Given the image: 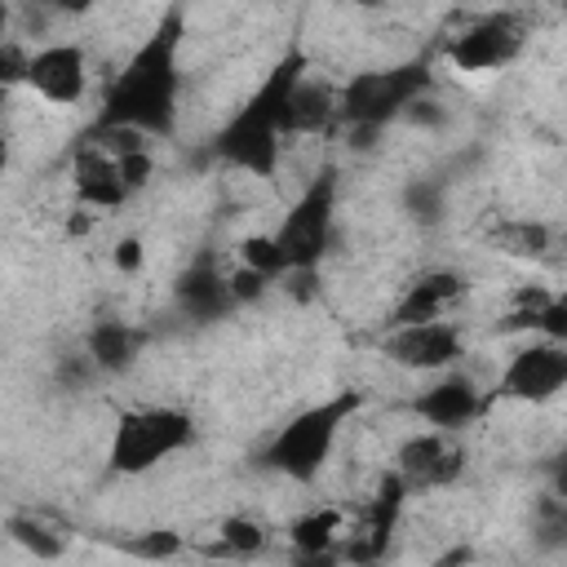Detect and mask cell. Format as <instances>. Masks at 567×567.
<instances>
[{"label":"cell","mask_w":567,"mask_h":567,"mask_svg":"<svg viewBox=\"0 0 567 567\" xmlns=\"http://www.w3.org/2000/svg\"><path fill=\"white\" fill-rule=\"evenodd\" d=\"M195 443V421L182 408H128L120 412L111 443H106V470L111 474H146L164 465L168 456L186 452Z\"/></svg>","instance_id":"cell-5"},{"label":"cell","mask_w":567,"mask_h":567,"mask_svg":"<svg viewBox=\"0 0 567 567\" xmlns=\"http://www.w3.org/2000/svg\"><path fill=\"white\" fill-rule=\"evenodd\" d=\"M403 501H408V483L399 470H385L372 487V496L359 505V514L346 523V536H341V554L359 567H372L390 554V536L399 527V514H403Z\"/></svg>","instance_id":"cell-7"},{"label":"cell","mask_w":567,"mask_h":567,"mask_svg":"<svg viewBox=\"0 0 567 567\" xmlns=\"http://www.w3.org/2000/svg\"><path fill=\"white\" fill-rule=\"evenodd\" d=\"M133 195V186L124 182V168L115 159V151L106 146H84L75 155V199L89 208H120Z\"/></svg>","instance_id":"cell-16"},{"label":"cell","mask_w":567,"mask_h":567,"mask_svg":"<svg viewBox=\"0 0 567 567\" xmlns=\"http://www.w3.org/2000/svg\"><path fill=\"white\" fill-rule=\"evenodd\" d=\"M217 536H221V549H226V554H257V549L266 545V527H261L257 518H244V514L221 518Z\"/></svg>","instance_id":"cell-22"},{"label":"cell","mask_w":567,"mask_h":567,"mask_svg":"<svg viewBox=\"0 0 567 567\" xmlns=\"http://www.w3.org/2000/svg\"><path fill=\"white\" fill-rule=\"evenodd\" d=\"M337 554H292V567H337Z\"/></svg>","instance_id":"cell-32"},{"label":"cell","mask_w":567,"mask_h":567,"mask_svg":"<svg viewBox=\"0 0 567 567\" xmlns=\"http://www.w3.org/2000/svg\"><path fill=\"white\" fill-rule=\"evenodd\" d=\"M532 532H536V540H540L545 549L563 545V540H567V501L554 496V492L540 496L536 509H532Z\"/></svg>","instance_id":"cell-20"},{"label":"cell","mask_w":567,"mask_h":567,"mask_svg":"<svg viewBox=\"0 0 567 567\" xmlns=\"http://www.w3.org/2000/svg\"><path fill=\"white\" fill-rule=\"evenodd\" d=\"M461 292H465V279L456 270H425V275H416L403 288V297L394 301V310H390V332L443 319L461 301Z\"/></svg>","instance_id":"cell-14"},{"label":"cell","mask_w":567,"mask_h":567,"mask_svg":"<svg viewBox=\"0 0 567 567\" xmlns=\"http://www.w3.org/2000/svg\"><path fill=\"white\" fill-rule=\"evenodd\" d=\"M9 536H13L22 549H31L35 558H58V554H62V540H58L44 523H35V518H9Z\"/></svg>","instance_id":"cell-24"},{"label":"cell","mask_w":567,"mask_h":567,"mask_svg":"<svg viewBox=\"0 0 567 567\" xmlns=\"http://www.w3.org/2000/svg\"><path fill=\"white\" fill-rule=\"evenodd\" d=\"M142 346H146V332L142 328L120 323V319H102L89 332V363L102 368V372H128L137 363Z\"/></svg>","instance_id":"cell-17"},{"label":"cell","mask_w":567,"mask_h":567,"mask_svg":"<svg viewBox=\"0 0 567 567\" xmlns=\"http://www.w3.org/2000/svg\"><path fill=\"white\" fill-rule=\"evenodd\" d=\"M182 549L186 545L177 532H146L142 540H128V554H137V558H177Z\"/></svg>","instance_id":"cell-26"},{"label":"cell","mask_w":567,"mask_h":567,"mask_svg":"<svg viewBox=\"0 0 567 567\" xmlns=\"http://www.w3.org/2000/svg\"><path fill=\"white\" fill-rule=\"evenodd\" d=\"M496 244H501V252H514V257H536V252H545V226H536V221H514V226H501L496 235H492Z\"/></svg>","instance_id":"cell-23"},{"label":"cell","mask_w":567,"mask_h":567,"mask_svg":"<svg viewBox=\"0 0 567 567\" xmlns=\"http://www.w3.org/2000/svg\"><path fill=\"white\" fill-rule=\"evenodd\" d=\"M385 354L412 372H447L465 354V337L456 323L434 319V323H416V328H394L385 337Z\"/></svg>","instance_id":"cell-10"},{"label":"cell","mask_w":567,"mask_h":567,"mask_svg":"<svg viewBox=\"0 0 567 567\" xmlns=\"http://www.w3.org/2000/svg\"><path fill=\"white\" fill-rule=\"evenodd\" d=\"M567 390V346L558 341H527L509 354L496 394L514 399V403H549Z\"/></svg>","instance_id":"cell-8"},{"label":"cell","mask_w":567,"mask_h":567,"mask_svg":"<svg viewBox=\"0 0 567 567\" xmlns=\"http://www.w3.org/2000/svg\"><path fill=\"white\" fill-rule=\"evenodd\" d=\"M173 301L186 319L195 323H213V319H226L239 301H235V288H230V275H221L213 261H195L186 266L177 279H173Z\"/></svg>","instance_id":"cell-15"},{"label":"cell","mask_w":567,"mask_h":567,"mask_svg":"<svg viewBox=\"0 0 567 567\" xmlns=\"http://www.w3.org/2000/svg\"><path fill=\"white\" fill-rule=\"evenodd\" d=\"M483 408H487V399H483V390L465 372H443L434 385H425L412 399V412L430 430H439V434H461Z\"/></svg>","instance_id":"cell-12"},{"label":"cell","mask_w":567,"mask_h":567,"mask_svg":"<svg viewBox=\"0 0 567 567\" xmlns=\"http://www.w3.org/2000/svg\"><path fill=\"white\" fill-rule=\"evenodd\" d=\"M27 89L49 106H75L89 89V62L80 44H44L31 53Z\"/></svg>","instance_id":"cell-11"},{"label":"cell","mask_w":567,"mask_h":567,"mask_svg":"<svg viewBox=\"0 0 567 567\" xmlns=\"http://www.w3.org/2000/svg\"><path fill=\"white\" fill-rule=\"evenodd\" d=\"M399 474L412 487H443L452 478H461L465 470V447L452 439V434H439V430H425V434H412L403 447H399Z\"/></svg>","instance_id":"cell-13"},{"label":"cell","mask_w":567,"mask_h":567,"mask_svg":"<svg viewBox=\"0 0 567 567\" xmlns=\"http://www.w3.org/2000/svg\"><path fill=\"white\" fill-rule=\"evenodd\" d=\"M456 563H470V549H452L447 558H439L434 567H456Z\"/></svg>","instance_id":"cell-33"},{"label":"cell","mask_w":567,"mask_h":567,"mask_svg":"<svg viewBox=\"0 0 567 567\" xmlns=\"http://www.w3.org/2000/svg\"><path fill=\"white\" fill-rule=\"evenodd\" d=\"M434 84L430 58H408L394 66H377V71H354L341 84V120L350 124L354 137H372L381 133L390 120L412 115L416 102H425Z\"/></svg>","instance_id":"cell-4"},{"label":"cell","mask_w":567,"mask_h":567,"mask_svg":"<svg viewBox=\"0 0 567 567\" xmlns=\"http://www.w3.org/2000/svg\"><path fill=\"white\" fill-rule=\"evenodd\" d=\"M115 266H120L124 275L142 270V239H137V235H124V239L115 244Z\"/></svg>","instance_id":"cell-30"},{"label":"cell","mask_w":567,"mask_h":567,"mask_svg":"<svg viewBox=\"0 0 567 567\" xmlns=\"http://www.w3.org/2000/svg\"><path fill=\"white\" fill-rule=\"evenodd\" d=\"M359 403H363L359 390H337V394L301 408L288 425H279L270 434V443L261 447L257 461L266 470L284 474V478H292V483H315L323 474V465H328V456H332L346 421L359 412Z\"/></svg>","instance_id":"cell-3"},{"label":"cell","mask_w":567,"mask_h":567,"mask_svg":"<svg viewBox=\"0 0 567 567\" xmlns=\"http://www.w3.org/2000/svg\"><path fill=\"white\" fill-rule=\"evenodd\" d=\"M523 22L514 13H487L478 22H470L461 35L447 40L443 58L456 66V71H474V75H487V71H501L509 66L518 53H523Z\"/></svg>","instance_id":"cell-9"},{"label":"cell","mask_w":567,"mask_h":567,"mask_svg":"<svg viewBox=\"0 0 567 567\" xmlns=\"http://www.w3.org/2000/svg\"><path fill=\"white\" fill-rule=\"evenodd\" d=\"M27 71H31V53H22L13 40L0 44V75L4 84H27Z\"/></svg>","instance_id":"cell-28"},{"label":"cell","mask_w":567,"mask_h":567,"mask_svg":"<svg viewBox=\"0 0 567 567\" xmlns=\"http://www.w3.org/2000/svg\"><path fill=\"white\" fill-rule=\"evenodd\" d=\"M230 288H235V301H257L266 288H270V279H261V275H252V270H235L230 275Z\"/></svg>","instance_id":"cell-29"},{"label":"cell","mask_w":567,"mask_h":567,"mask_svg":"<svg viewBox=\"0 0 567 567\" xmlns=\"http://www.w3.org/2000/svg\"><path fill=\"white\" fill-rule=\"evenodd\" d=\"M182 35L186 13L164 9L155 31L128 53V62L106 84L97 133H133V137H168L177 124V97H182Z\"/></svg>","instance_id":"cell-1"},{"label":"cell","mask_w":567,"mask_h":567,"mask_svg":"<svg viewBox=\"0 0 567 567\" xmlns=\"http://www.w3.org/2000/svg\"><path fill=\"white\" fill-rule=\"evenodd\" d=\"M341 89H315L310 80L297 84L292 106H288V133H319L332 120H341Z\"/></svg>","instance_id":"cell-19"},{"label":"cell","mask_w":567,"mask_h":567,"mask_svg":"<svg viewBox=\"0 0 567 567\" xmlns=\"http://www.w3.org/2000/svg\"><path fill=\"white\" fill-rule=\"evenodd\" d=\"M332 217H337V173L323 168L301 195L297 204L284 213L279 230H275V248L284 257V275H310L328 244H332Z\"/></svg>","instance_id":"cell-6"},{"label":"cell","mask_w":567,"mask_h":567,"mask_svg":"<svg viewBox=\"0 0 567 567\" xmlns=\"http://www.w3.org/2000/svg\"><path fill=\"white\" fill-rule=\"evenodd\" d=\"M549 478H554V496H563V501H567V452H558V456H554Z\"/></svg>","instance_id":"cell-31"},{"label":"cell","mask_w":567,"mask_h":567,"mask_svg":"<svg viewBox=\"0 0 567 567\" xmlns=\"http://www.w3.org/2000/svg\"><path fill=\"white\" fill-rule=\"evenodd\" d=\"M346 536V514L341 509H310L301 518H292L288 527V540H292V554H337Z\"/></svg>","instance_id":"cell-18"},{"label":"cell","mask_w":567,"mask_h":567,"mask_svg":"<svg viewBox=\"0 0 567 567\" xmlns=\"http://www.w3.org/2000/svg\"><path fill=\"white\" fill-rule=\"evenodd\" d=\"M408 208H412V217H421V221H439V217H443V190H439L434 182H416V186L408 190Z\"/></svg>","instance_id":"cell-27"},{"label":"cell","mask_w":567,"mask_h":567,"mask_svg":"<svg viewBox=\"0 0 567 567\" xmlns=\"http://www.w3.org/2000/svg\"><path fill=\"white\" fill-rule=\"evenodd\" d=\"M306 80V53L292 44L270 71L266 80L252 89V97L213 133V155L239 173L252 177H275L279 168V137H288V106L297 84Z\"/></svg>","instance_id":"cell-2"},{"label":"cell","mask_w":567,"mask_h":567,"mask_svg":"<svg viewBox=\"0 0 567 567\" xmlns=\"http://www.w3.org/2000/svg\"><path fill=\"white\" fill-rule=\"evenodd\" d=\"M532 328H536L545 341H558V346H567V297H549V301L536 310Z\"/></svg>","instance_id":"cell-25"},{"label":"cell","mask_w":567,"mask_h":567,"mask_svg":"<svg viewBox=\"0 0 567 567\" xmlns=\"http://www.w3.org/2000/svg\"><path fill=\"white\" fill-rule=\"evenodd\" d=\"M239 266L252 270V275H261V279H279L284 275V257L275 248V235H248L239 244Z\"/></svg>","instance_id":"cell-21"}]
</instances>
